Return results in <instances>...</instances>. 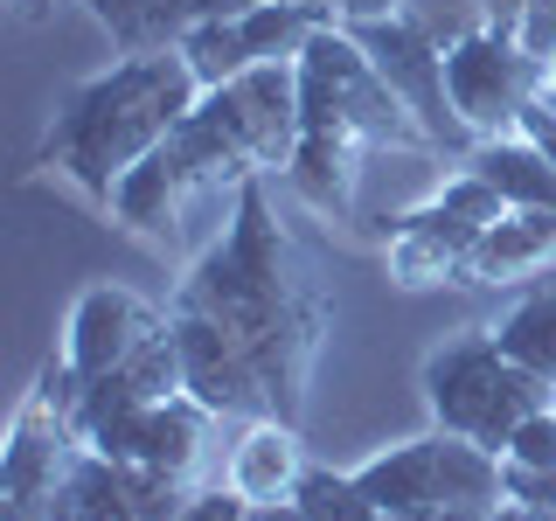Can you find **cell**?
<instances>
[{
    "label": "cell",
    "instance_id": "cell-4",
    "mask_svg": "<svg viewBox=\"0 0 556 521\" xmlns=\"http://www.w3.org/2000/svg\"><path fill=\"white\" fill-rule=\"evenodd\" d=\"M425 404L439 417V431H459L486 452H508L515 424L535 410H556V382L501 355L494 327H466L445 347H431L425 361Z\"/></svg>",
    "mask_w": 556,
    "mask_h": 521
},
{
    "label": "cell",
    "instance_id": "cell-6",
    "mask_svg": "<svg viewBox=\"0 0 556 521\" xmlns=\"http://www.w3.org/2000/svg\"><path fill=\"white\" fill-rule=\"evenodd\" d=\"M77 452H84V431L70 417V396L56 390V361H49L8 431V452H0V521H42L49 500L63 494Z\"/></svg>",
    "mask_w": 556,
    "mask_h": 521
},
{
    "label": "cell",
    "instance_id": "cell-19",
    "mask_svg": "<svg viewBox=\"0 0 556 521\" xmlns=\"http://www.w3.org/2000/svg\"><path fill=\"white\" fill-rule=\"evenodd\" d=\"M327 22H341V14L320 8V0H257V8L243 14V42H251L257 63H300L306 42Z\"/></svg>",
    "mask_w": 556,
    "mask_h": 521
},
{
    "label": "cell",
    "instance_id": "cell-24",
    "mask_svg": "<svg viewBox=\"0 0 556 521\" xmlns=\"http://www.w3.org/2000/svg\"><path fill=\"white\" fill-rule=\"evenodd\" d=\"M501 459H508V466H556V410H535V417H521Z\"/></svg>",
    "mask_w": 556,
    "mask_h": 521
},
{
    "label": "cell",
    "instance_id": "cell-7",
    "mask_svg": "<svg viewBox=\"0 0 556 521\" xmlns=\"http://www.w3.org/2000/svg\"><path fill=\"white\" fill-rule=\"evenodd\" d=\"M549 69L529 56V49L515 42V35H466L459 49H445V91L459 104V118L473 126V139H501L521 126V112H529L535 98H543Z\"/></svg>",
    "mask_w": 556,
    "mask_h": 521
},
{
    "label": "cell",
    "instance_id": "cell-18",
    "mask_svg": "<svg viewBox=\"0 0 556 521\" xmlns=\"http://www.w3.org/2000/svg\"><path fill=\"white\" fill-rule=\"evenodd\" d=\"M466 167H473L480 181H494L508 208H556V167H549L521 132L480 139V147L466 153Z\"/></svg>",
    "mask_w": 556,
    "mask_h": 521
},
{
    "label": "cell",
    "instance_id": "cell-23",
    "mask_svg": "<svg viewBox=\"0 0 556 521\" xmlns=\"http://www.w3.org/2000/svg\"><path fill=\"white\" fill-rule=\"evenodd\" d=\"M404 22L425 28L439 49H459L466 35L486 28V0H404Z\"/></svg>",
    "mask_w": 556,
    "mask_h": 521
},
{
    "label": "cell",
    "instance_id": "cell-35",
    "mask_svg": "<svg viewBox=\"0 0 556 521\" xmlns=\"http://www.w3.org/2000/svg\"><path fill=\"white\" fill-rule=\"evenodd\" d=\"M320 8H334V0H320Z\"/></svg>",
    "mask_w": 556,
    "mask_h": 521
},
{
    "label": "cell",
    "instance_id": "cell-5",
    "mask_svg": "<svg viewBox=\"0 0 556 521\" xmlns=\"http://www.w3.org/2000/svg\"><path fill=\"white\" fill-rule=\"evenodd\" d=\"M300 104H306V118H341V126H355L369 147L431 153L425 126H417L410 104L382 84V69L369 63V49L355 42L348 22H327L306 42V56H300Z\"/></svg>",
    "mask_w": 556,
    "mask_h": 521
},
{
    "label": "cell",
    "instance_id": "cell-20",
    "mask_svg": "<svg viewBox=\"0 0 556 521\" xmlns=\"http://www.w3.org/2000/svg\"><path fill=\"white\" fill-rule=\"evenodd\" d=\"M494 341H501V355H508V361H521V369H535L543 382H556V278L529 285L508 313H501Z\"/></svg>",
    "mask_w": 556,
    "mask_h": 521
},
{
    "label": "cell",
    "instance_id": "cell-14",
    "mask_svg": "<svg viewBox=\"0 0 556 521\" xmlns=\"http://www.w3.org/2000/svg\"><path fill=\"white\" fill-rule=\"evenodd\" d=\"M543 271H556V208H508L473 243L459 285H535Z\"/></svg>",
    "mask_w": 556,
    "mask_h": 521
},
{
    "label": "cell",
    "instance_id": "cell-30",
    "mask_svg": "<svg viewBox=\"0 0 556 521\" xmlns=\"http://www.w3.org/2000/svg\"><path fill=\"white\" fill-rule=\"evenodd\" d=\"M521 14H529V0H486V28L494 35H521Z\"/></svg>",
    "mask_w": 556,
    "mask_h": 521
},
{
    "label": "cell",
    "instance_id": "cell-26",
    "mask_svg": "<svg viewBox=\"0 0 556 521\" xmlns=\"http://www.w3.org/2000/svg\"><path fill=\"white\" fill-rule=\"evenodd\" d=\"M243 514H251V500L223 480V486H195V494H188V508L174 514V521H243Z\"/></svg>",
    "mask_w": 556,
    "mask_h": 521
},
{
    "label": "cell",
    "instance_id": "cell-12",
    "mask_svg": "<svg viewBox=\"0 0 556 521\" xmlns=\"http://www.w3.org/2000/svg\"><path fill=\"white\" fill-rule=\"evenodd\" d=\"M362 153H369V139H362L355 126H341V118H306L286 181L300 188L306 208L348 216V208H355V188H362Z\"/></svg>",
    "mask_w": 556,
    "mask_h": 521
},
{
    "label": "cell",
    "instance_id": "cell-28",
    "mask_svg": "<svg viewBox=\"0 0 556 521\" xmlns=\"http://www.w3.org/2000/svg\"><path fill=\"white\" fill-rule=\"evenodd\" d=\"M515 132H521V139H529V147H535V153H543V161H549V167H556V104H549V98H535V104H529V112H521V126H515Z\"/></svg>",
    "mask_w": 556,
    "mask_h": 521
},
{
    "label": "cell",
    "instance_id": "cell-27",
    "mask_svg": "<svg viewBox=\"0 0 556 521\" xmlns=\"http://www.w3.org/2000/svg\"><path fill=\"white\" fill-rule=\"evenodd\" d=\"M521 49H529L535 63H556V0H529V14H521V35H515Z\"/></svg>",
    "mask_w": 556,
    "mask_h": 521
},
{
    "label": "cell",
    "instance_id": "cell-21",
    "mask_svg": "<svg viewBox=\"0 0 556 521\" xmlns=\"http://www.w3.org/2000/svg\"><path fill=\"white\" fill-rule=\"evenodd\" d=\"M174 49H181L188 69L202 77V91H223V84H237L243 69L257 63V56H251V42H243V22H195Z\"/></svg>",
    "mask_w": 556,
    "mask_h": 521
},
{
    "label": "cell",
    "instance_id": "cell-33",
    "mask_svg": "<svg viewBox=\"0 0 556 521\" xmlns=\"http://www.w3.org/2000/svg\"><path fill=\"white\" fill-rule=\"evenodd\" d=\"M543 98H549V104H556V63H549V84H543Z\"/></svg>",
    "mask_w": 556,
    "mask_h": 521
},
{
    "label": "cell",
    "instance_id": "cell-11",
    "mask_svg": "<svg viewBox=\"0 0 556 521\" xmlns=\"http://www.w3.org/2000/svg\"><path fill=\"white\" fill-rule=\"evenodd\" d=\"M208 424H216V410L195 404V396H167V404L139 410V417H118V424L91 431V452L104 459H126V466H153V473H174V480H195L202 452H208Z\"/></svg>",
    "mask_w": 556,
    "mask_h": 521
},
{
    "label": "cell",
    "instance_id": "cell-29",
    "mask_svg": "<svg viewBox=\"0 0 556 521\" xmlns=\"http://www.w3.org/2000/svg\"><path fill=\"white\" fill-rule=\"evenodd\" d=\"M334 14L348 28H362V22H390V14H404V0H334Z\"/></svg>",
    "mask_w": 556,
    "mask_h": 521
},
{
    "label": "cell",
    "instance_id": "cell-17",
    "mask_svg": "<svg viewBox=\"0 0 556 521\" xmlns=\"http://www.w3.org/2000/svg\"><path fill=\"white\" fill-rule=\"evenodd\" d=\"M195 202V188L181 181V167L167 161V147H153L147 161H139L126 181H118L112 195V216L126 223V230H139L147 243H174L181 237V208Z\"/></svg>",
    "mask_w": 556,
    "mask_h": 521
},
{
    "label": "cell",
    "instance_id": "cell-13",
    "mask_svg": "<svg viewBox=\"0 0 556 521\" xmlns=\"http://www.w3.org/2000/svg\"><path fill=\"white\" fill-rule=\"evenodd\" d=\"M84 8L112 35L118 56H147V49H174L195 22H243L257 0H84Z\"/></svg>",
    "mask_w": 556,
    "mask_h": 521
},
{
    "label": "cell",
    "instance_id": "cell-2",
    "mask_svg": "<svg viewBox=\"0 0 556 521\" xmlns=\"http://www.w3.org/2000/svg\"><path fill=\"white\" fill-rule=\"evenodd\" d=\"M202 104V77L188 69L181 49H147V56H118L112 69L84 77L77 91L56 104L42 132V167L63 174L77 195L112 208L118 181L167 147L174 126Z\"/></svg>",
    "mask_w": 556,
    "mask_h": 521
},
{
    "label": "cell",
    "instance_id": "cell-9",
    "mask_svg": "<svg viewBox=\"0 0 556 521\" xmlns=\"http://www.w3.org/2000/svg\"><path fill=\"white\" fill-rule=\"evenodd\" d=\"M161 327H167V313L147 306L139 292H126V285H91L77 306H70V334H63V361H56V390L77 404L84 382L126 369V361H132L153 334H161Z\"/></svg>",
    "mask_w": 556,
    "mask_h": 521
},
{
    "label": "cell",
    "instance_id": "cell-10",
    "mask_svg": "<svg viewBox=\"0 0 556 521\" xmlns=\"http://www.w3.org/2000/svg\"><path fill=\"white\" fill-rule=\"evenodd\" d=\"M376 237H382V265H390V285L404 292H425V285H459L466 257L486 230L459 223L452 208L431 195L417 208H396V216H376Z\"/></svg>",
    "mask_w": 556,
    "mask_h": 521
},
{
    "label": "cell",
    "instance_id": "cell-25",
    "mask_svg": "<svg viewBox=\"0 0 556 521\" xmlns=\"http://www.w3.org/2000/svg\"><path fill=\"white\" fill-rule=\"evenodd\" d=\"M508 500L529 514H556V466H508Z\"/></svg>",
    "mask_w": 556,
    "mask_h": 521
},
{
    "label": "cell",
    "instance_id": "cell-31",
    "mask_svg": "<svg viewBox=\"0 0 556 521\" xmlns=\"http://www.w3.org/2000/svg\"><path fill=\"white\" fill-rule=\"evenodd\" d=\"M243 521H313V514L286 494V500H251V514H243Z\"/></svg>",
    "mask_w": 556,
    "mask_h": 521
},
{
    "label": "cell",
    "instance_id": "cell-22",
    "mask_svg": "<svg viewBox=\"0 0 556 521\" xmlns=\"http://www.w3.org/2000/svg\"><path fill=\"white\" fill-rule=\"evenodd\" d=\"M292 500H300L313 521H390L369 494H362V480L334 473V466H306V480L292 486Z\"/></svg>",
    "mask_w": 556,
    "mask_h": 521
},
{
    "label": "cell",
    "instance_id": "cell-32",
    "mask_svg": "<svg viewBox=\"0 0 556 521\" xmlns=\"http://www.w3.org/2000/svg\"><path fill=\"white\" fill-rule=\"evenodd\" d=\"M8 8H14V22H49L63 0H8Z\"/></svg>",
    "mask_w": 556,
    "mask_h": 521
},
{
    "label": "cell",
    "instance_id": "cell-3",
    "mask_svg": "<svg viewBox=\"0 0 556 521\" xmlns=\"http://www.w3.org/2000/svg\"><path fill=\"white\" fill-rule=\"evenodd\" d=\"M306 104H300V63H251L237 84L202 91V104L174 126L167 161L181 181L208 195V188H243L265 174L292 167Z\"/></svg>",
    "mask_w": 556,
    "mask_h": 521
},
{
    "label": "cell",
    "instance_id": "cell-16",
    "mask_svg": "<svg viewBox=\"0 0 556 521\" xmlns=\"http://www.w3.org/2000/svg\"><path fill=\"white\" fill-rule=\"evenodd\" d=\"M300 480H306L300 424H286V417H251L237 452H230V486L243 500H286Z\"/></svg>",
    "mask_w": 556,
    "mask_h": 521
},
{
    "label": "cell",
    "instance_id": "cell-8",
    "mask_svg": "<svg viewBox=\"0 0 556 521\" xmlns=\"http://www.w3.org/2000/svg\"><path fill=\"white\" fill-rule=\"evenodd\" d=\"M355 42L369 49V63L382 69V84L410 104V118L425 126L431 153H459V161H466V153L480 147L473 126L459 118V104H452V91H445V49L431 42L425 28H410L404 14H390V22H362Z\"/></svg>",
    "mask_w": 556,
    "mask_h": 521
},
{
    "label": "cell",
    "instance_id": "cell-1",
    "mask_svg": "<svg viewBox=\"0 0 556 521\" xmlns=\"http://www.w3.org/2000/svg\"><path fill=\"white\" fill-rule=\"evenodd\" d=\"M167 327L181 341V390L216 417H286L300 424L313 355L327 334V292L306 251L278 223L265 181H243L230 230L174 285Z\"/></svg>",
    "mask_w": 556,
    "mask_h": 521
},
{
    "label": "cell",
    "instance_id": "cell-34",
    "mask_svg": "<svg viewBox=\"0 0 556 521\" xmlns=\"http://www.w3.org/2000/svg\"><path fill=\"white\" fill-rule=\"evenodd\" d=\"M535 521H556V514H535Z\"/></svg>",
    "mask_w": 556,
    "mask_h": 521
},
{
    "label": "cell",
    "instance_id": "cell-15",
    "mask_svg": "<svg viewBox=\"0 0 556 521\" xmlns=\"http://www.w3.org/2000/svg\"><path fill=\"white\" fill-rule=\"evenodd\" d=\"M355 480H362V494H369L382 514L439 521V431L376 452L369 466H355Z\"/></svg>",
    "mask_w": 556,
    "mask_h": 521
}]
</instances>
